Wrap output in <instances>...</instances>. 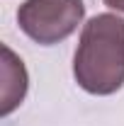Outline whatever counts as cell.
<instances>
[{"instance_id":"1","label":"cell","mask_w":124,"mask_h":126,"mask_svg":"<svg viewBox=\"0 0 124 126\" xmlns=\"http://www.w3.org/2000/svg\"><path fill=\"white\" fill-rule=\"evenodd\" d=\"M73 78L90 94H114L124 85V19L112 12L90 17L73 56Z\"/></svg>"},{"instance_id":"3","label":"cell","mask_w":124,"mask_h":126,"mask_svg":"<svg viewBox=\"0 0 124 126\" xmlns=\"http://www.w3.org/2000/svg\"><path fill=\"white\" fill-rule=\"evenodd\" d=\"M27 94V70L22 58H17L7 46H2V104L0 116H7Z\"/></svg>"},{"instance_id":"4","label":"cell","mask_w":124,"mask_h":126,"mask_svg":"<svg viewBox=\"0 0 124 126\" xmlns=\"http://www.w3.org/2000/svg\"><path fill=\"white\" fill-rule=\"evenodd\" d=\"M102 2L112 10H117V12H124V0H102Z\"/></svg>"},{"instance_id":"2","label":"cell","mask_w":124,"mask_h":126,"mask_svg":"<svg viewBox=\"0 0 124 126\" xmlns=\"http://www.w3.org/2000/svg\"><path fill=\"white\" fill-rule=\"evenodd\" d=\"M83 17V0H24L17 10V24L32 41L54 46L78 29Z\"/></svg>"}]
</instances>
